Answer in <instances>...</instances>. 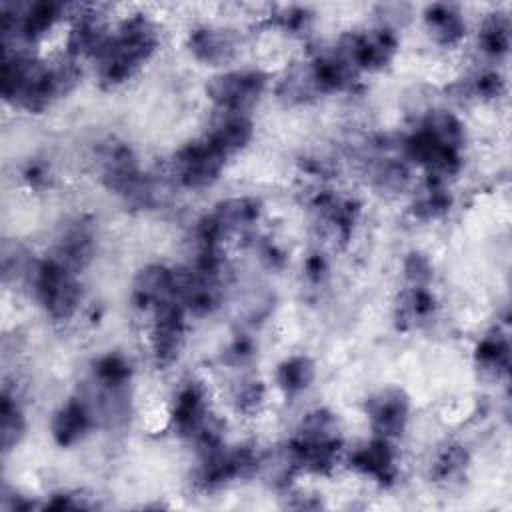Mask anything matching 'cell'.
<instances>
[{
    "label": "cell",
    "instance_id": "cell-6",
    "mask_svg": "<svg viewBox=\"0 0 512 512\" xmlns=\"http://www.w3.org/2000/svg\"><path fill=\"white\" fill-rule=\"evenodd\" d=\"M366 418L374 436L394 442L406 430L410 400L400 388H384L366 400Z\"/></svg>",
    "mask_w": 512,
    "mask_h": 512
},
{
    "label": "cell",
    "instance_id": "cell-4",
    "mask_svg": "<svg viewBox=\"0 0 512 512\" xmlns=\"http://www.w3.org/2000/svg\"><path fill=\"white\" fill-rule=\"evenodd\" d=\"M268 86V76L260 70H228L208 80L206 94L214 110L250 114Z\"/></svg>",
    "mask_w": 512,
    "mask_h": 512
},
{
    "label": "cell",
    "instance_id": "cell-10",
    "mask_svg": "<svg viewBox=\"0 0 512 512\" xmlns=\"http://www.w3.org/2000/svg\"><path fill=\"white\" fill-rule=\"evenodd\" d=\"M132 300L144 312H152L156 306L176 300L174 270L164 264H148L138 270L132 284Z\"/></svg>",
    "mask_w": 512,
    "mask_h": 512
},
{
    "label": "cell",
    "instance_id": "cell-17",
    "mask_svg": "<svg viewBox=\"0 0 512 512\" xmlns=\"http://www.w3.org/2000/svg\"><path fill=\"white\" fill-rule=\"evenodd\" d=\"M480 50L492 58H498L510 48V20L506 14H490L484 18L478 32Z\"/></svg>",
    "mask_w": 512,
    "mask_h": 512
},
{
    "label": "cell",
    "instance_id": "cell-12",
    "mask_svg": "<svg viewBox=\"0 0 512 512\" xmlns=\"http://www.w3.org/2000/svg\"><path fill=\"white\" fill-rule=\"evenodd\" d=\"M424 24L432 40L444 48L458 46L466 36V20L454 4H432L424 10Z\"/></svg>",
    "mask_w": 512,
    "mask_h": 512
},
{
    "label": "cell",
    "instance_id": "cell-19",
    "mask_svg": "<svg viewBox=\"0 0 512 512\" xmlns=\"http://www.w3.org/2000/svg\"><path fill=\"white\" fill-rule=\"evenodd\" d=\"M266 390L262 386V382L258 380H244L238 384L236 392H234V400H236V408L242 410L244 414H252L256 412L262 402H264Z\"/></svg>",
    "mask_w": 512,
    "mask_h": 512
},
{
    "label": "cell",
    "instance_id": "cell-2",
    "mask_svg": "<svg viewBox=\"0 0 512 512\" xmlns=\"http://www.w3.org/2000/svg\"><path fill=\"white\" fill-rule=\"evenodd\" d=\"M36 302L54 322L70 320L82 300L78 272L64 266L54 256L32 260L26 276Z\"/></svg>",
    "mask_w": 512,
    "mask_h": 512
},
{
    "label": "cell",
    "instance_id": "cell-21",
    "mask_svg": "<svg viewBox=\"0 0 512 512\" xmlns=\"http://www.w3.org/2000/svg\"><path fill=\"white\" fill-rule=\"evenodd\" d=\"M24 178H26V182H28L30 186H34V188H42V186H46V184H48V180H50V172L46 170V166H44V164H40V162H32V164L24 170Z\"/></svg>",
    "mask_w": 512,
    "mask_h": 512
},
{
    "label": "cell",
    "instance_id": "cell-9",
    "mask_svg": "<svg viewBox=\"0 0 512 512\" xmlns=\"http://www.w3.org/2000/svg\"><path fill=\"white\" fill-rule=\"evenodd\" d=\"M204 136L230 158L248 146L254 136V124L250 114L214 110L208 132Z\"/></svg>",
    "mask_w": 512,
    "mask_h": 512
},
{
    "label": "cell",
    "instance_id": "cell-1",
    "mask_svg": "<svg viewBox=\"0 0 512 512\" xmlns=\"http://www.w3.org/2000/svg\"><path fill=\"white\" fill-rule=\"evenodd\" d=\"M158 46L160 32L156 22L146 14H130L108 32L90 60L98 80L114 88L130 80L154 56Z\"/></svg>",
    "mask_w": 512,
    "mask_h": 512
},
{
    "label": "cell",
    "instance_id": "cell-11",
    "mask_svg": "<svg viewBox=\"0 0 512 512\" xmlns=\"http://www.w3.org/2000/svg\"><path fill=\"white\" fill-rule=\"evenodd\" d=\"M96 418L82 396L68 398L52 416L50 430L60 446H72L80 442L92 428Z\"/></svg>",
    "mask_w": 512,
    "mask_h": 512
},
{
    "label": "cell",
    "instance_id": "cell-14",
    "mask_svg": "<svg viewBox=\"0 0 512 512\" xmlns=\"http://www.w3.org/2000/svg\"><path fill=\"white\" fill-rule=\"evenodd\" d=\"M508 340L498 330L486 334L476 348V362L478 366L488 372L490 376L498 378L500 374L508 372L510 366V352Z\"/></svg>",
    "mask_w": 512,
    "mask_h": 512
},
{
    "label": "cell",
    "instance_id": "cell-7",
    "mask_svg": "<svg viewBox=\"0 0 512 512\" xmlns=\"http://www.w3.org/2000/svg\"><path fill=\"white\" fill-rule=\"evenodd\" d=\"M238 36L228 28L218 26H198L188 34L190 54L210 66H224L232 62L238 54Z\"/></svg>",
    "mask_w": 512,
    "mask_h": 512
},
{
    "label": "cell",
    "instance_id": "cell-20",
    "mask_svg": "<svg viewBox=\"0 0 512 512\" xmlns=\"http://www.w3.org/2000/svg\"><path fill=\"white\" fill-rule=\"evenodd\" d=\"M404 276L410 286H428L432 278V266L422 254H410L404 262Z\"/></svg>",
    "mask_w": 512,
    "mask_h": 512
},
{
    "label": "cell",
    "instance_id": "cell-18",
    "mask_svg": "<svg viewBox=\"0 0 512 512\" xmlns=\"http://www.w3.org/2000/svg\"><path fill=\"white\" fill-rule=\"evenodd\" d=\"M468 466V452L460 444H448L432 462V476L440 482H452Z\"/></svg>",
    "mask_w": 512,
    "mask_h": 512
},
{
    "label": "cell",
    "instance_id": "cell-16",
    "mask_svg": "<svg viewBox=\"0 0 512 512\" xmlns=\"http://www.w3.org/2000/svg\"><path fill=\"white\" fill-rule=\"evenodd\" d=\"M24 432H26V418L18 402V396L12 394L8 388H4L2 408H0V436H2L4 452L16 448Z\"/></svg>",
    "mask_w": 512,
    "mask_h": 512
},
{
    "label": "cell",
    "instance_id": "cell-22",
    "mask_svg": "<svg viewBox=\"0 0 512 512\" xmlns=\"http://www.w3.org/2000/svg\"><path fill=\"white\" fill-rule=\"evenodd\" d=\"M328 272V264L324 260L322 254H312L308 260H306V276L312 280V282H320Z\"/></svg>",
    "mask_w": 512,
    "mask_h": 512
},
{
    "label": "cell",
    "instance_id": "cell-8",
    "mask_svg": "<svg viewBox=\"0 0 512 512\" xmlns=\"http://www.w3.org/2000/svg\"><path fill=\"white\" fill-rule=\"evenodd\" d=\"M350 466L380 484H390L398 476V454L392 440L374 436L350 454Z\"/></svg>",
    "mask_w": 512,
    "mask_h": 512
},
{
    "label": "cell",
    "instance_id": "cell-5",
    "mask_svg": "<svg viewBox=\"0 0 512 512\" xmlns=\"http://www.w3.org/2000/svg\"><path fill=\"white\" fill-rule=\"evenodd\" d=\"M186 314L178 300L164 302L152 310L150 354L160 370L172 366L184 348Z\"/></svg>",
    "mask_w": 512,
    "mask_h": 512
},
{
    "label": "cell",
    "instance_id": "cell-13",
    "mask_svg": "<svg viewBox=\"0 0 512 512\" xmlns=\"http://www.w3.org/2000/svg\"><path fill=\"white\" fill-rule=\"evenodd\" d=\"M452 206V196L446 190V184L426 176V182L414 194V214L420 220H436L444 216Z\"/></svg>",
    "mask_w": 512,
    "mask_h": 512
},
{
    "label": "cell",
    "instance_id": "cell-3",
    "mask_svg": "<svg viewBox=\"0 0 512 512\" xmlns=\"http://www.w3.org/2000/svg\"><path fill=\"white\" fill-rule=\"evenodd\" d=\"M226 160L228 156L202 136L176 150L172 158V176L182 188L204 190L220 178Z\"/></svg>",
    "mask_w": 512,
    "mask_h": 512
},
{
    "label": "cell",
    "instance_id": "cell-15",
    "mask_svg": "<svg viewBox=\"0 0 512 512\" xmlns=\"http://www.w3.org/2000/svg\"><path fill=\"white\" fill-rule=\"evenodd\" d=\"M316 376L314 362L308 356H290L276 370V382L284 390V394L294 396L304 392Z\"/></svg>",
    "mask_w": 512,
    "mask_h": 512
}]
</instances>
